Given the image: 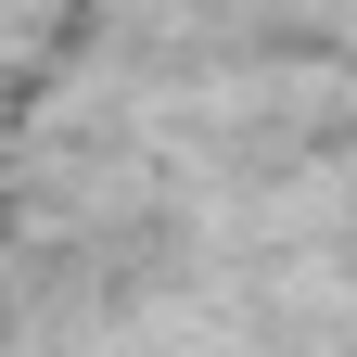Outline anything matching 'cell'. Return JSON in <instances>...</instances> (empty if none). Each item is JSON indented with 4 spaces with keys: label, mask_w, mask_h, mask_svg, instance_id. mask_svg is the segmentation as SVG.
Here are the masks:
<instances>
[]
</instances>
